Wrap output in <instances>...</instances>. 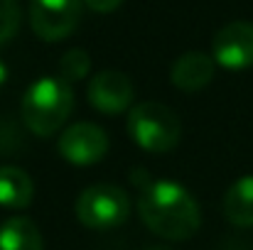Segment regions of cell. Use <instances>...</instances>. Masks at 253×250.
<instances>
[{
  "instance_id": "2e32d148",
  "label": "cell",
  "mask_w": 253,
  "mask_h": 250,
  "mask_svg": "<svg viewBox=\"0 0 253 250\" xmlns=\"http://www.w3.org/2000/svg\"><path fill=\"white\" fill-rule=\"evenodd\" d=\"M7 81V67H5V62H0V88L5 86Z\"/></svg>"
},
{
  "instance_id": "9c48e42d",
  "label": "cell",
  "mask_w": 253,
  "mask_h": 250,
  "mask_svg": "<svg viewBox=\"0 0 253 250\" xmlns=\"http://www.w3.org/2000/svg\"><path fill=\"white\" fill-rule=\"evenodd\" d=\"M214 74H216V62L211 54L187 52L172 64L169 79L174 88L184 93H194V91H202L207 83H211Z\"/></svg>"
},
{
  "instance_id": "52a82bcc",
  "label": "cell",
  "mask_w": 253,
  "mask_h": 250,
  "mask_svg": "<svg viewBox=\"0 0 253 250\" xmlns=\"http://www.w3.org/2000/svg\"><path fill=\"white\" fill-rule=\"evenodd\" d=\"M211 57L229 71H244L253 67V22L236 20L224 25L214 35Z\"/></svg>"
},
{
  "instance_id": "9a60e30c",
  "label": "cell",
  "mask_w": 253,
  "mask_h": 250,
  "mask_svg": "<svg viewBox=\"0 0 253 250\" xmlns=\"http://www.w3.org/2000/svg\"><path fill=\"white\" fill-rule=\"evenodd\" d=\"M123 0H84V5L93 12H113L121 7Z\"/></svg>"
},
{
  "instance_id": "277c9868",
  "label": "cell",
  "mask_w": 253,
  "mask_h": 250,
  "mask_svg": "<svg viewBox=\"0 0 253 250\" xmlns=\"http://www.w3.org/2000/svg\"><path fill=\"white\" fill-rule=\"evenodd\" d=\"M74 214L88 231H113L130 216V199L116 184H93L77 196Z\"/></svg>"
},
{
  "instance_id": "5b68a950",
  "label": "cell",
  "mask_w": 253,
  "mask_h": 250,
  "mask_svg": "<svg viewBox=\"0 0 253 250\" xmlns=\"http://www.w3.org/2000/svg\"><path fill=\"white\" fill-rule=\"evenodd\" d=\"M84 0H30L32 32L44 42L67 39L82 17Z\"/></svg>"
},
{
  "instance_id": "4fadbf2b",
  "label": "cell",
  "mask_w": 253,
  "mask_h": 250,
  "mask_svg": "<svg viewBox=\"0 0 253 250\" xmlns=\"http://www.w3.org/2000/svg\"><path fill=\"white\" fill-rule=\"evenodd\" d=\"M91 71V57L84 49H69L62 59H59V79L67 81L69 86L74 81H82Z\"/></svg>"
},
{
  "instance_id": "30bf717a",
  "label": "cell",
  "mask_w": 253,
  "mask_h": 250,
  "mask_svg": "<svg viewBox=\"0 0 253 250\" xmlns=\"http://www.w3.org/2000/svg\"><path fill=\"white\" fill-rule=\"evenodd\" d=\"M35 184L25 169L15 165L0 167V206L7 211H22L32 204Z\"/></svg>"
},
{
  "instance_id": "8fae6325",
  "label": "cell",
  "mask_w": 253,
  "mask_h": 250,
  "mask_svg": "<svg viewBox=\"0 0 253 250\" xmlns=\"http://www.w3.org/2000/svg\"><path fill=\"white\" fill-rule=\"evenodd\" d=\"M224 216L239 228L253 226V174L236 179L224 194Z\"/></svg>"
},
{
  "instance_id": "5bb4252c",
  "label": "cell",
  "mask_w": 253,
  "mask_h": 250,
  "mask_svg": "<svg viewBox=\"0 0 253 250\" xmlns=\"http://www.w3.org/2000/svg\"><path fill=\"white\" fill-rule=\"evenodd\" d=\"M20 5L17 0H0V47L7 44L20 30Z\"/></svg>"
},
{
  "instance_id": "3957f363",
  "label": "cell",
  "mask_w": 253,
  "mask_h": 250,
  "mask_svg": "<svg viewBox=\"0 0 253 250\" xmlns=\"http://www.w3.org/2000/svg\"><path fill=\"white\" fill-rule=\"evenodd\" d=\"M128 135L140 150L150 155H168L182 140V123L169 106L143 101L128 113Z\"/></svg>"
},
{
  "instance_id": "6da1fadb",
  "label": "cell",
  "mask_w": 253,
  "mask_h": 250,
  "mask_svg": "<svg viewBox=\"0 0 253 250\" xmlns=\"http://www.w3.org/2000/svg\"><path fill=\"white\" fill-rule=\"evenodd\" d=\"M143 223L165 241H189L202 226L197 199L177 181H150L138 199Z\"/></svg>"
},
{
  "instance_id": "ba28073f",
  "label": "cell",
  "mask_w": 253,
  "mask_h": 250,
  "mask_svg": "<svg viewBox=\"0 0 253 250\" xmlns=\"http://www.w3.org/2000/svg\"><path fill=\"white\" fill-rule=\"evenodd\" d=\"M86 96H88V103L98 113H103V115H121L128 108H133L135 88H133V81L123 71L106 69V71L96 74L88 81Z\"/></svg>"
},
{
  "instance_id": "7a4b0ae2",
  "label": "cell",
  "mask_w": 253,
  "mask_h": 250,
  "mask_svg": "<svg viewBox=\"0 0 253 250\" xmlns=\"http://www.w3.org/2000/svg\"><path fill=\"white\" fill-rule=\"evenodd\" d=\"M22 123L37 138L54 135L74 110V91L59 76H42L22 96Z\"/></svg>"
},
{
  "instance_id": "8992f818",
  "label": "cell",
  "mask_w": 253,
  "mask_h": 250,
  "mask_svg": "<svg viewBox=\"0 0 253 250\" xmlns=\"http://www.w3.org/2000/svg\"><path fill=\"white\" fill-rule=\"evenodd\" d=\"M57 150L69 165H96L108 152V135L96 123H74L59 135Z\"/></svg>"
},
{
  "instance_id": "7c38bea8",
  "label": "cell",
  "mask_w": 253,
  "mask_h": 250,
  "mask_svg": "<svg viewBox=\"0 0 253 250\" xmlns=\"http://www.w3.org/2000/svg\"><path fill=\"white\" fill-rule=\"evenodd\" d=\"M0 250H44V241L35 221L15 214L0 223Z\"/></svg>"
},
{
  "instance_id": "e0dca14e",
  "label": "cell",
  "mask_w": 253,
  "mask_h": 250,
  "mask_svg": "<svg viewBox=\"0 0 253 250\" xmlns=\"http://www.w3.org/2000/svg\"><path fill=\"white\" fill-rule=\"evenodd\" d=\"M148 250H172V248H163V246H155V248H148Z\"/></svg>"
}]
</instances>
